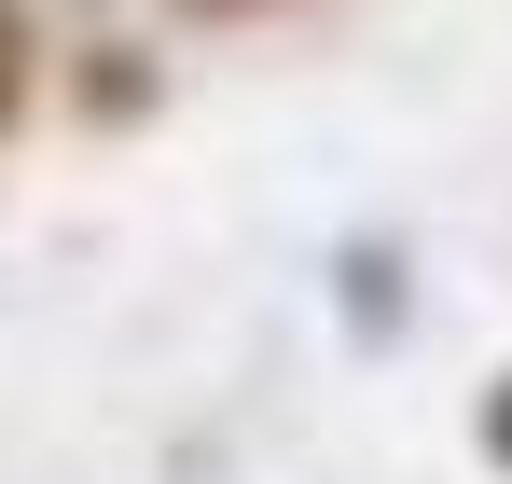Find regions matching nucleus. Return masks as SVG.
I'll return each mask as SVG.
<instances>
[{"label":"nucleus","instance_id":"nucleus-1","mask_svg":"<svg viewBox=\"0 0 512 484\" xmlns=\"http://www.w3.org/2000/svg\"><path fill=\"white\" fill-rule=\"evenodd\" d=\"M14 111H28V14L0 0V125H14Z\"/></svg>","mask_w":512,"mask_h":484},{"label":"nucleus","instance_id":"nucleus-2","mask_svg":"<svg viewBox=\"0 0 512 484\" xmlns=\"http://www.w3.org/2000/svg\"><path fill=\"white\" fill-rule=\"evenodd\" d=\"M485 443H499V457H512V388H499V402H485Z\"/></svg>","mask_w":512,"mask_h":484},{"label":"nucleus","instance_id":"nucleus-3","mask_svg":"<svg viewBox=\"0 0 512 484\" xmlns=\"http://www.w3.org/2000/svg\"><path fill=\"white\" fill-rule=\"evenodd\" d=\"M208 14H250V0H208Z\"/></svg>","mask_w":512,"mask_h":484}]
</instances>
